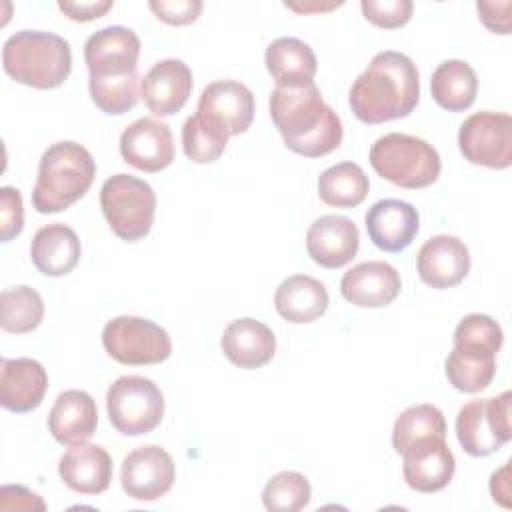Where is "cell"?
<instances>
[{"instance_id": "1", "label": "cell", "mask_w": 512, "mask_h": 512, "mask_svg": "<svg viewBox=\"0 0 512 512\" xmlns=\"http://www.w3.org/2000/svg\"><path fill=\"white\" fill-rule=\"evenodd\" d=\"M420 98L416 64L402 52H378L354 80L348 104L364 124H382L412 114Z\"/></svg>"}, {"instance_id": "2", "label": "cell", "mask_w": 512, "mask_h": 512, "mask_svg": "<svg viewBox=\"0 0 512 512\" xmlns=\"http://www.w3.org/2000/svg\"><path fill=\"white\" fill-rule=\"evenodd\" d=\"M270 116L284 144L306 158L334 152L342 142V122L322 100L314 82L304 86H276L270 94Z\"/></svg>"}, {"instance_id": "3", "label": "cell", "mask_w": 512, "mask_h": 512, "mask_svg": "<svg viewBox=\"0 0 512 512\" xmlns=\"http://www.w3.org/2000/svg\"><path fill=\"white\" fill-rule=\"evenodd\" d=\"M94 176L96 162L82 144L56 142L40 158L32 206L40 214L62 212L88 192Z\"/></svg>"}, {"instance_id": "4", "label": "cell", "mask_w": 512, "mask_h": 512, "mask_svg": "<svg viewBox=\"0 0 512 512\" xmlns=\"http://www.w3.org/2000/svg\"><path fill=\"white\" fill-rule=\"evenodd\" d=\"M2 66L20 84L38 90L58 88L72 70L70 44L52 32L20 30L4 42Z\"/></svg>"}, {"instance_id": "5", "label": "cell", "mask_w": 512, "mask_h": 512, "mask_svg": "<svg viewBox=\"0 0 512 512\" xmlns=\"http://www.w3.org/2000/svg\"><path fill=\"white\" fill-rule=\"evenodd\" d=\"M370 164L378 176L408 190L434 184L442 170L440 156L432 144L400 132L384 134L372 144Z\"/></svg>"}, {"instance_id": "6", "label": "cell", "mask_w": 512, "mask_h": 512, "mask_svg": "<svg viewBox=\"0 0 512 512\" xmlns=\"http://www.w3.org/2000/svg\"><path fill=\"white\" fill-rule=\"evenodd\" d=\"M100 206L110 230L124 242H136L152 228L156 194L148 182L120 172L102 184Z\"/></svg>"}, {"instance_id": "7", "label": "cell", "mask_w": 512, "mask_h": 512, "mask_svg": "<svg viewBox=\"0 0 512 512\" xmlns=\"http://www.w3.org/2000/svg\"><path fill=\"white\" fill-rule=\"evenodd\" d=\"M110 424L124 436L152 432L164 416L160 388L144 376H120L106 392Z\"/></svg>"}, {"instance_id": "8", "label": "cell", "mask_w": 512, "mask_h": 512, "mask_svg": "<svg viewBox=\"0 0 512 512\" xmlns=\"http://www.w3.org/2000/svg\"><path fill=\"white\" fill-rule=\"evenodd\" d=\"M512 392L496 398L470 400L458 410L456 436L462 450L470 456H490L512 438L510 424Z\"/></svg>"}, {"instance_id": "9", "label": "cell", "mask_w": 512, "mask_h": 512, "mask_svg": "<svg viewBox=\"0 0 512 512\" xmlns=\"http://www.w3.org/2000/svg\"><path fill=\"white\" fill-rule=\"evenodd\" d=\"M102 344L110 358L126 366L158 364L172 354L168 332L140 316H116L106 322Z\"/></svg>"}, {"instance_id": "10", "label": "cell", "mask_w": 512, "mask_h": 512, "mask_svg": "<svg viewBox=\"0 0 512 512\" xmlns=\"http://www.w3.org/2000/svg\"><path fill=\"white\" fill-rule=\"evenodd\" d=\"M462 156L476 166L504 170L512 164V118L506 112H476L458 132Z\"/></svg>"}, {"instance_id": "11", "label": "cell", "mask_w": 512, "mask_h": 512, "mask_svg": "<svg viewBox=\"0 0 512 512\" xmlns=\"http://www.w3.org/2000/svg\"><path fill=\"white\" fill-rule=\"evenodd\" d=\"M176 468L172 456L160 446H140L122 460L120 482L124 492L142 502L162 498L174 484Z\"/></svg>"}, {"instance_id": "12", "label": "cell", "mask_w": 512, "mask_h": 512, "mask_svg": "<svg viewBox=\"0 0 512 512\" xmlns=\"http://www.w3.org/2000/svg\"><path fill=\"white\" fill-rule=\"evenodd\" d=\"M400 456L406 484L422 494H432L446 488L456 470L454 454L440 436L422 438L406 448Z\"/></svg>"}, {"instance_id": "13", "label": "cell", "mask_w": 512, "mask_h": 512, "mask_svg": "<svg viewBox=\"0 0 512 512\" xmlns=\"http://www.w3.org/2000/svg\"><path fill=\"white\" fill-rule=\"evenodd\" d=\"M140 38L132 28L108 26L84 44V60L90 76H122L138 72Z\"/></svg>"}, {"instance_id": "14", "label": "cell", "mask_w": 512, "mask_h": 512, "mask_svg": "<svg viewBox=\"0 0 512 512\" xmlns=\"http://www.w3.org/2000/svg\"><path fill=\"white\" fill-rule=\"evenodd\" d=\"M120 154L126 164L142 172H160L174 160L170 126L156 118H138L120 136Z\"/></svg>"}, {"instance_id": "15", "label": "cell", "mask_w": 512, "mask_h": 512, "mask_svg": "<svg viewBox=\"0 0 512 512\" xmlns=\"http://www.w3.org/2000/svg\"><path fill=\"white\" fill-rule=\"evenodd\" d=\"M420 280L436 290H446L460 284L470 272L468 246L450 234L428 238L416 258Z\"/></svg>"}, {"instance_id": "16", "label": "cell", "mask_w": 512, "mask_h": 512, "mask_svg": "<svg viewBox=\"0 0 512 512\" xmlns=\"http://www.w3.org/2000/svg\"><path fill=\"white\" fill-rule=\"evenodd\" d=\"M192 94V70L176 58L156 62L140 82V96L156 116H172Z\"/></svg>"}, {"instance_id": "17", "label": "cell", "mask_w": 512, "mask_h": 512, "mask_svg": "<svg viewBox=\"0 0 512 512\" xmlns=\"http://www.w3.org/2000/svg\"><path fill=\"white\" fill-rule=\"evenodd\" d=\"M358 246L360 232L346 216L324 214L316 218L306 232L308 256L322 268H342L356 256Z\"/></svg>"}, {"instance_id": "18", "label": "cell", "mask_w": 512, "mask_h": 512, "mask_svg": "<svg viewBox=\"0 0 512 512\" xmlns=\"http://www.w3.org/2000/svg\"><path fill=\"white\" fill-rule=\"evenodd\" d=\"M372 244L384 252H402L420 230L418 210L404 200L386 198L372 204L364 216Z\"/></svg>"}, {"instance_id": "19", "label": "cell", "mask_w": 512, "mask_h": 512, "mask_svg": "<svg viewBox=\"0 0 512 512\" xmlns=\"http://www.w3.org/2000/svg\"><path fill=\"white\" fill-rule=\"evenodd\" d=\"M196 112L220 124L230 136H236L252 124L254 96L238 80H216L202 90Z\"/></svg>"}, {"instance_id": "20", "label": "cell", "mask_w": 512, "mask_h": 512, "mask_svg": "<svg viewBox=\"0 0 512 512\" xmlns=\"http://www.w3.org/2000/svg\"><path fill=\"white\" fill-rule=\"evenodd\" d=\"M402 280L398 270L384 260H368L350 268L340 280L344 300L360 308H382L396 300Z\"/></svg>"}, {"instance_id": "21", "label": "cell", "mask_w": 512, "mask_h": 512, "mask_svg": "<svg viewBox=\"0 0 512 512\" xmlns=\"http://www.w3.org/2000/svg\"><path fill=\"white\" fill-rule=\"evenodd\" d=\"M48 374L38 360L2 358L0 362V404L16 414L36 410L46 394Z\"/></svg>"}, {"instance_id": "22", "label": "cell", "mask_w": 512, "mask_h": 512, "mask_svg": "<svg viewBox=\"0 0 512 512\" xmlns=\"http://www.w3.org/2000/svg\"><path fill=\"white\" fill-rule=\"evenodd\" d=\"M58 474L78 494H102L112 480V458L98 444H74L62 454Z\"/></svg>"}, {"instance_id": "23", "label": "cell", "mask_w": 512, "mask_h": 512, "mask_svg": "<svg viewBox=\"0 0 512 512\" xmlns=\"http://www.w3.org/2000/svg\"><path fill=\"white\" fill-rule=\"evenodd\" d=\"M220 346L224 356L234 366L254 370L268 364L274 358L276 336L260 320L238 318L224 328Z\"/></svg>"}, {"instance_id": "24", "label": "cell", "mask_w": 512, "mask_h": 512, "mask_svg": "<svg viewBox=\"0 0 512 512\" xmlns=\"http://www.w3.org/2000/svg\"><path fill=\"white\" fill-rule=\"evenodd\" d=\"M98 426V408L94 398L84 390H64L58 394L50 414V434L66 446L82 444L92 438Z\"/></svg>"}, {"instance_id": "25", "label": "cell", "mask_w": 512, "mask_h": 512, "mask_svg": "<svg viewBox=\"0 0 512 512\" xmlns=\"http://www.w3.org/2000/svg\"><path fill=\"white\" fill-rule=\"evenodd\" d=\"M80 254L82 246L78 234L60 222L42 226L30 244L32 264L44 276H66L76 268Z\"/></svg>"}, {"instance_id": "26", "label": "cell", "mask_w": 512, "mask_h": 512, "mask_svg": "<svg viewBox=\"0 0 512 512\" xmlns=\"http://www.w3.org/2000/svg\"><path fill=\"white\" fill-rule=\"evenodd\" d=\"M328 302L326 286L308 274L288 276L280 282L274 294L276 312L292 324L318 320L328 310Z\"/></svg>"}, {"instance_id": "27", "label": "cell", "mask_w": 512, "mask_h": 512, "mask_svg": "<svg viewBox=\"0 0 512 512\" xmlns=\"http://www.w3.org/2000/svg\"><path fill=\"white\" fill-rule=\"evenodd\" d=\"M264 62L276 86L286 88L314 82L318 70L314 50L306 42L292 36L270 42L264 54Z\"/></svg>"}, {"instance_id": "28", "label": "cell", "mask_w": 512, "mask_h": 512, "mask_svg": "<svg viewBox=\"0 0 512 512\" xmlns=\"http://www.w3.org/2000/svg\"><path fill=\"white\" fill-rule=\"evenodd\" d=\"M444 366L446 378L456 390L474 394L488 388L494 380L496 352L474 344H454Z\"/></svg>"}, {"instance_id": "29", "label": "cell", "mask_w": 512, "mask_h": 512, "mask_svg": "<svg viewBox=\"0 0 512 512\" xmlns=\"http://www.w3.org/2000/svg\"><path fill=\"white\" fill-rule=\"evenodd\" d=\"M430 92L434 102L448 112L468 110L478 92V78L474 68L464 60H444L432 74Z\"/></svg>"}, {"instance_id": "30", "label": "cell", "mask_w": 512, "mask_h": 512, "mask_svg": "<svg viewBox=\"0 0 512 512\" xmlns=\"http://www.w3.org/2000/svg\"><path fill=\"white\" fill-rule=\"evenodd\" d=\"M368 176L354 162H340L326 168L318 178V196L334 208H354L368 196Z\"/></svg>"}, {"instance_id": "31", "label": "cell", "mask_w": 512, "mask_h": 512, "mask_svg": "<svg viewBox=\"0 0 512 512\" xmlns=\"http://www.w3.org/2000/svg\"><path fill=\"white\" fill-rule=\"evenodd\" d=\"M44 318L42 296L30 286L6 288L0 294V326L10 334H26Z\"/></svg>"}, {"instance_id": "32", "label": "cell", "mask_w": 512, "mask_h": 512, "mask_svg": "<svg viewBox=\"0 0 512 512\" xmlns=\"http://www.w3.org/2000/svg\"><path fill=\"white\" fill-rule=\"evenodd\" d=\"M430 436L446 438L444 414L432 404H414L396 418L392 428V446L402 454L414 442Z\"/></svg>"}, {"instance_id": "33", "label": "cell", "mask_w": 512, "mask_h": 512, "mask_svg": "<svg viewBox=\"0 0 512 512\" xmlns=\"http://www.w3.org/2000/svg\"><path fill=\"white\" fill-rule=\"evenodd\" d=\"M230 134L214 120L194 114L182 126V148L184 154L196 164L216 162L228 144Z\"/></svg>"}, {"instance_id": "34", "label": "cell", "mask_w": 512, "mask_h": 512, "mask_svg": "<svg viewBox=\"0 0 512 512\" xmlns=\"http://www.w3.org/2000/svg\"><path fill=\"white\" fill-rule=\"evenodd\" d=\"M90 98L104 114H126L138 102V72L122 76H90Z\"/></svg>"}, {"instance_id": "35", "label": "cell", "mask_w": 512, "mask_h": 512, "mask_svg": "<svg viewBox=\"0 0 512 512\" xmlns=\"http://www.w3.org/2000/svg\"><path fill=\"white\" fill-rule=\"evenodd\" d=\"M310 496L312 488L308 478L300 472L284 470L266 482L262 490V504L270 512H298L308 506Z\"/></svg>"}, {"instance_id": "36", "label": "cell", "mask_w": 512, "mask_h": 512, "mask_svg": "<svg viewBox=\"0 0 512 512\" xmlns=\"http://www.w3.org/2000/svg\"><path fill=\"white\" fill-rule=\"evenodd\" d=\"M504 342L500 324L488 314H468L454 330V344H474L498 354Z\"/></svg>"}, {"instance_id": "37", "label": "cell", "mask_w": 512, "mask_h": 512, "mask_svg": "<svg viewBox=\"0 0 512 512\" xmlns=\"http://www.w3.org/2000/svg\"><path fill=\"white\" fill-rule=\"evenodd\" d=\"M360 8L370 24L392 30L410 20L414 4L410 0H362Z\"/></svg>"}, {"instance_id": "38", "label": "cell", "mask_w": 512, "mask_h": 512, "mask_svg": "<svg viewBox=\"0 0 512 512\" xmlns=\"http://www.w3.org/2000/svg\"><path fill=\"white\" fill-rule=\"evenodd\" d=\"M24 226V206L20 190L12 186L0 188V238L10 242L22 232Z\"/></svg>"}, {"instance_id": "39", "label": "cell", "mask_w": 512, "mask_h": 512, "mask_svg": "<svg viewBox=\"0 0 512 512\" xmlns=\"http://www.w3.org/2000/svg\"><path fill=\"white\" fill-rule=\"evenodd\" d=\"M148 6L158 20L170 26H186L196 22L204 4L200 0H150Z\"/></svg>"}, {"instance_id": "40", "label": "cell", "mask_w": 512, "mask_h": 512, "mask_svg": "<svg viewBox=\"0 0 512 512\" xmlns=\"http://www.w3.org/2000/svg\"><path fill=\"white\" fill-rule=\"evenodd\" d=\"M0 508L4 512L8 510H46L44 500L30 492L24 486H2L0 488Z\"/></svg>"}, {"instance_id": "41", "label": "cell", "mask_w": 512, "mask_h": 512, "mask_svg": "<svg viewBox=\"0 0 512 512\" xmlns=\"http://www.w3.org/2000/svg\"><path fill=\"white\" fill-rule=\"evenodd\" d=\"M482 24L494 34H510L512 2H478L476 4Z\"/></svg>"}, {"instance_id": "42", "label": "cell", "mask_w": 512, "mask_h": 512, "mask_svg": "<svg viewBox=\"0 0 512 512\" xmlns=\"http://www.w3.org/2000/svg\"><path fill=\"white\" fill-rule=\"evenodd\" d=\"M112 0H88V2H72V0H60L58 8L74 22H92L100 16H104L108 10H112Z\"/></svg>"}, {"instance_id": "43", "label": "cell", "mask_w": 512, "mask_h": 512, "mask_svg": "<svg viewBox=\"0 0 512 512\" xmlns=\"http://www.w3.org/2000/svg\"><path fill=\"white\" fill-rule=\"evenodd\" d=\"M490 494L494 502L510 508V462H506L490 476Z\"/></svg>"}, {"instance_id": "44", "label": "cell", "mask_w": 512, "mask_h": 512, "mask_svg": "<svg viewBox=\"0 0 512 512\" xmlns=\"http://www.w3.org/2000/svg\"><path fill=\"white\" fill-rule=\"evenodd\" d=\"M284 6L298 14H310V12H328L332 8L342 6V2H284Z\"/></svg>"}]
</instances>
